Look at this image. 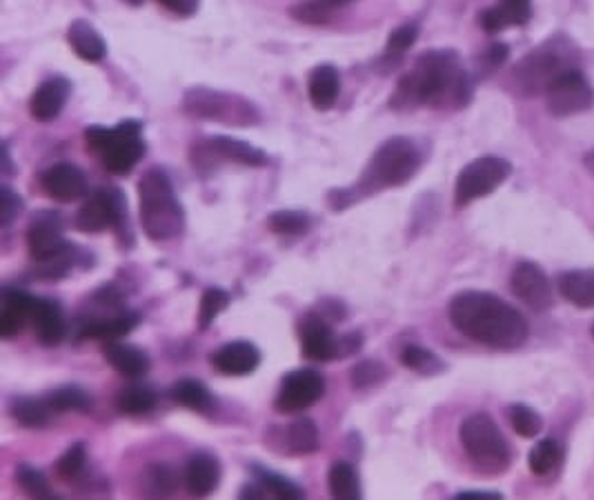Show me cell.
<instances>
[{
  "mask_svg": "<svg viewBox=\"0 0 594 500\" xmlns=\"http://www.w3.org/2000/svg\"><path fill=\"white\" fill-rule=\"evenodd\" d=\"M209 158V156H218L222 160H232L245 167H265L270 160L267 156L256 149L254 145L245 143V140H237V138H228V136H212L207 140H203V145H198V156L196 158Z\"/></svg>",
  "mask_w": 594,
  "mask_h": 500,
  "instance_id": "cell-17",
  "label": "cell"
},
{
  "mask_svg": "<svg viewBox=\"0 0 594 500\" xmlns=\"http://www.w3.org/2000/svg\"><path fill=\"white\" fill-rule=\"evenodd\" d=\"M67 43L85 63H101L107 54V45L99 30L88 21H73L67 30Z\"/></svg>",
  "mask_w": 594,
  "mask_h": 500,
  "instance_id": "cell-26",
  "label": "cell"
},
{
  "mask_svg": "<svg viewBox=\"0 0 594 500\" xmlns=\"http://www.w3.org/2000/svg\"><path fill=\"white\" fill-rule=\"evenodd\" d=\"M127 3H134V5H138V3H140V0H127Z\"/></svg>",
  "mask_w": 594,
  "mask_h": 500,
  "instance_id": "cell-51",
  "label": "cell"
},
{
  "mask_svg": "<svg viewBox=\"0 0 594 500\" xmlns=\"http://www.w3.org/2000/svg\"><path fill=\"white\" fill-rule=\"evenodd\" d=\"M457 498H466V500L486 498V500H492V498H501V493H496V491H461V493H457Z\"/></svg>",
  "mask_w": 594,
  "mask_h": 500,
  "instance_id": "cell-49",
  "label": "cell"
},
{
  "mask_svg": "<svg viewBox=\"0 0 594 500\" xmlns=\"http://www.w3.org/2000/svg\"><path fill=\"white\" fill-rule=\"evenodd\" d=\"M416 38H419V27H416L414 23H405V25L397 27V30L390 34V38H388L384 58H386V60H392V63L399 60V58L416 43Z\"/></svg>",
  "mask_w": 594,
  "mask_h": 500,
  "instance_id": "cell-44",
  "label": "cell"
},
{
  "mask_svg": "<svg viewBox=\"0 0 594 500\" xmlns=\"http://www.w3.org/2000/svg\"><path fill=\"white\" fill-rule=\"evenodd\" d=\"M546 99L550 112L559 118H566L587 112L594 103V90L579 69H572L555 82V86L546 92Z\"/></svg>",
  "mask_w": 594,
  "mask_h": 500,
  "instance_id": "cell-12",
  "label": "cell"
},
{
  "mask_svg": "<svg viewBox=\"0 0 594 500\" xmlns=\"http://www.w3.org/2000/svg\"><path fill=\"white\" fill-rule=\"evenodd\" d=\"M69 92H71L69 80H65L60 76L47 78L45 82H41L38 90L34 92V96L30 101L32 116L41 123H49V121L58 118V114L62 112V107L69 99Z\"/></svg>",
  "mask_w": 594,
  "mask_h": 500,
  "instance_id": "cell-19",
  "label": "cell"
},
{
  "mask_svg": "<svg viewBox=\"0 0 594 500\" xmlns=\"http://www.w3.org/2000/svg\"><path fill=\"white\" fill-rule=\"evenodd\" d=\"M423 164V154L412 138L395 136L386 140L373 158L367 160L358 181L345 190L330 194V205L334 209H345L356 201L381 194L392 188L410 183Z\"/></svg>",
  "mask_w": 594,
  "mask_h": 500,
  "instance_id": "cell-3",
  "label": "cell"
},
{
  "mask_svg": "<svg viewBox=\"0 0 594 500\" xmlns=\"http://www.w3.org/2000/svg\"><path fill=\"white\" fill-rule=\"evenodd\" d=\"M36 298L21 289H5L3 309H0V337L14 339L23 331L27 322H32Z\"/></svg>",
  "mask_w": 594,
  "mask_h": 500,
  "instance_id": "cell-20",
  "label": "cell"
},
{
  "mask_svg": "<svg viewBox=\"0 0 594 500\" xmlns=\"http://www.w3.org/2000/svg\"><path fill=\"white\" fill-rule=\"evenodd\" d=\"M41 185L54 201H60V203L81 201L88 194L85 174L79 170L77 164H71V162L52 164L49 170L43 172Z\"/></svg>",
  "mask_w": 594,
  "mask_h": 500,
  "instance_id": "cell-15",
  "label": "cell"
},
{
  "mask_svg": "<svg viewBox=\"0 0 594 500\" xmlns=\"http://www.w3.org/2000/svg\"><path fill=\"white\" fill-rule=\"evenodd\" d=\"M138 325V314L134 311H116L103 318H92L85 322L83 331L79 333L81 339H92V341H118Z\"/></svg>",
  "mask_w": 594,
  "mask_h": 500,
  "instance_id": "cell-24",
  "label": "cell"
},
{
  "mask_svg": "<svg viewBox=\"0 0 594 500\" xmlns=\"http://www.w3.org/2000/svg\"><path fill=\"white\" fill-rule=\"evenodd\" d=\"M470 90V76L455 52H425L399 80L392 105H466Z\"/></svg>",
  "mask_w": 594,
  "mask_h": 500,
  "instance_id": "cell-2",
  "label": "cell"
},
{
  "mask_svg": "<svg viewBox=\"0 0 594 500\" xmlns=\"http://www.w3.org/2000/svg\"><path fill=\"white\" fill-rule=\"evenodd\" d=\"M147 482H150V493L168 496L176 487V476H174V471L170 467L157 465V467L150 469V480H147Z\"/></svg>",
  "mask_w": 594,
  "mask_h": 500,
  "instance_id": "cell-46",
  "label": "cell"
},
{
  "mask_svg": "<svg viewBox=\"0 0 594 500\" xmlns=\"http://www.w3.org/2000/svg\"><path fill=\"white\" fill-rule=\"evenodd\" d=\"M220 482V465L212 454L198 452L187 461L185 467V487L192 496L203 498L216 491Z\"/></svg>",
  "mask_w": 594,
  "mask_h": 500,
  "instance_id": "cell-22",
  "label": "cell"
},
{
  "mask_svg": "<svg viewBox=\"0 0 594 500\" xmlns=\"http://www.w3.org/2000/svg\"><path fill=\"white\" fill-rule=\"evenodd\" d=\"M325 394V378L315 370L289 372L276 394V409L283 413H296L319 402Z\"/></svg>",
  "mask_w": 594,
  "mask_h": 500,
  "instance_id": "cell-11",
  "label": "cell"
},
{
  "mask_svg": "<svg viewBox=\"0 0 594 500\" xmlns=\"http://www.w3.org/2000/svg\"><path fill=\"white\" fill-rule=\"evenodd\" d=\"M254 476H256V482L263 485V489L276 498H287V500H294V498H304V489L299 485H294L292 480H287L285 476L276 474V471H270V469H263V467H254Z\"/></svg>",
  "mask_w": 594,
  "mask_h": 500,
  "instance_id": "cell-37",
  "label": "cell"
},
{
  "mask_svg": "<svg viewBox=\"0 0 594 500\" xmlns=\"http://www.w3.org/2000/svg\"><path fill=\"white\" fill-rule=\"evenodd\" d=\"M341 92V76L334 65H319L308 80V94L317 110H330Z\"/></svg>",
  "mask_w": 594,
  "mask_h": 500,
  "instance_id": "cell-27",
  "label": "cell"
},
{
  "mask_svg": "<svg viewBox=\"0 0 594 500\" xmlns=\"http://www.w3.org/2000/svg\"><path fill=\"white\" fill-rule=\"evenodd\" d=\"M157 3L176 16H194L201 8V0H157Z\"/></svg>",
  "mask_w": 594,
  "mask_h": 500,
  "instance_id": "cell-48",
  "label": "cell"
},
{
  "mask_svg": "<svg viewBox=\"0 0 594 500\" xmlns=\"http://www.w3.org/2000/svg\"><path fill=\"white\" fill-rule=\"evenodd\" d=\"M510 425L514 432L524 439H535L544 430L541 416L528 405H512L510 407Z\"/></svg>",
  "mask_w": 594,
  "mask_h": 500,
  "instance_id": "cell-39",
  "label": "cell"
},
{
  "mask_svg": "<svg viewBox=\"0 0 594 500\" xmlns=\"http://www.w3.org/2000/svg\"><path fill=\"white\" fill-rule=\"evenodd\" d=\"M23 209V201L16 192H12L10 188L3 190V209H0V220H3V227H8L16 216L19 212Z\"/></svg>",
  "mask_w": 594,
  "mask_h": 500,
  "instance_id": "cell-47",
  "label": "cell"
},
{
  "mask_svg": "<svg viewBox=\"0 0 594 500\" xmlns=\"http://www.w3.org/2000/svg\"><path fill=\"white\" fill-rule=\"evenodd\" d=\"M388 378V370L384 363L379 361H363L358 363L352 374H350V380H352V387L354 389H369V387H377L381 385L384 380Z\"/></svg>",
  "mask_w": 594,
  "mask_h": 500,
  "instance_id": "cell-42",
  "label": "cell"
},
{
  "mask_svg": "<svg viewBox=\"0 0 594 500\" xmlns=\"http://www.w3.org/2000/svg\"><path fill=\"white\" fill-rule=\"evenodd\" d=\"M354 0H312V3H306L301 8H294L292 14L296 21L310 23V25H321L330 19V14L339 8L352 5Z\"/></svg>",
  "mask_w": 594,
  "mask_h": 500,
  "instance_id": "cell-36",
  "label": "cell"
},
{
  "mask_svg": "<svg viewBox=\"0 0 594 500\" xmlns=\"http://www.w3.org/2000/svg\"><path fill=\"white\" fill-rule=\"evenodd\" d=\"M88 147L103 160L116 177L129 174L145 154L142 125L138 121H123L118 127H90L85 132Z\"/></svg>",
  "mask_w": 594,
  "mask_h": 500,
  "instance_id": "cell-7",
  "label": "cell"
},
{
  "mask_svg": "<svg viewBox=\"0 0 594 500\" xmlns=\"http://www.w3.org/2000/svg\"><path fill=\"white\" fill-rule=\"evenodd\" d=\"M401 363L412 370V372H419L423 376H434L438 372L445 370V363L430 350H423L419 345H410L401 352Z\"/></svg>",
  "mask_w": 594,
  "mask_h": 500,
  "instance_id": "cell-38",
  "label": "cell"
},
{
  "mask_svg": "<svg viewBox=\"0 0 594 500\" xmlns=\"http://www.w3.org/2000/svg\"><path fill=\"white\" fill-rule=\"evenodd\" d=\"M561 296L581 309L594 307V270H572L559 276Z\"/></svg>",
  "mask_w": 594,
  "mask_h": 500,
  "instance_id": "cell-28",
  "label": "cell"
},
{
  "mask_svg": "<svg viewBox=\"0 0 594 500\" xmlns=\"http://www.w3.org/2000/svg\"><path fill=\"white\" fill-rule=\"evenodd\" d=\"M533 16V0H501L496 8L481 14V25L486 32L496 34L507 27L526 25Z\"/></svg>",
  "mask_w": 594,
  "mask_h": 500,
  "instance_id": "cell-23",
  "label": "cell"
},
{
  "mask_svg": "<svg viewBox=\"0 0 594 500\" xmlns=\"http://www.w3.org/2000/svg\"><path fill=\"white\" fill-rule=\"evenodd\" d=\"M45 400L52 407V411H56V413H65V411H90L92 409V396L85 389L77 387V385L58 387Z\"/></svg>",
  "mask_w": 594,
  "mask_h": 500,
  "instance_id": "cell-33",
  "label": "cell"
},
{
  "mask_svg": "<svg viewBox=\"0 0 594 500\" xmlns=\"http://www.w3.org/2000/svg\"><path fill=\"white\" fill-rule=\"evenodd\" d=\"M52 407L47 405L45 398H14L12 400V416L14 419L25 425V428H43L49 421Z\"/></svg>",
  "mask_w": 594,
  "mask_h": 500,
  "instance_id": "cell-32",
  "label": "cell"
},
{
  "mask_svg": "<svg viewBox=\"0 0 594 500\" xmlns=\"http://www.w3.org/2000/svg\"><path fill=\"white\" fill-rule=\"evenodd\" d=\"M461 445L472 465L488 476L503 474L512 463V450L490 413H472L461 423Z\"/></svg>",
  "mask_w": 594,
  "mask_h": 500,
  "instance_id": "cell-6",
  "label": "cell"
},
{
  "mask_svg": "<svg viewBox=\"0 0 594 500\" xmlns=\"http://www.w3.org/2000/svg\"><path fill=\"white\" fill-rule=\"evenodd\" d=\"M285 450L296 456H308L319 450V428L310 419L294 421L285 432Z\"/></svg>",
  "mask_w": 594,
  "mask_h": 500,
  "instance_id": "cell-29",
  "label": "cell"
},
{
  "mask_svg": "<svg viewBox=\"0 0 594 500\" xmlns=\"http://www.w3.org/2000/svg\"><path fill=\"white\" fill-rule=\"evenodd\" d=\"M116 407L125 416H142L157 407V394L150 387H127L118 394Z\"/></svg>",
  "mask_w": 594,
  "mask_h": 500,
  "instance_id": "cell-34",
  "label": "cell"
},
{
  "mask_svg": "<svg viewBox=\"0 0 594 500\" xmlns=\"http://www.w3.org/2000/svg\"><path fill=\"white\" fill-rule=\"evenodd\" d=\"M512 174V164L499 156H481L466 164L457 185H455V203L457 207L470 205L479 198L496 192Z\"/></svg>",
  "mask_w": 594,
  "mask_h": 500,
  "instance_id": "cell-9",
  "label": "cell"
},
{
  "mask_svg": "<svg viewBox=\"0 0 594 500\" xmlns=\"http://www.w3.org/2000/svg\"><path fill=\"white\" fill-rule=\"evenodd\" d=\"M328 485H330V493L339 500H358L363 496L358 474L345 461L332 463V467L328 471Z\"/></svg>",
  "mask_w": 594,
  "mask_h": 500,
  "instance_id": "cell-30",
  "label": "cell"
},
{
  "mask_svg": "<svg viewBox=\"0 0 594 500\" xmlns=\"http://www.w3.org/2000/svg\"><path fill=\"white\" fill-rule=\"evenodd\" d=\"M19 485L32 498H52L54 496L47 480H45V476L38 469L30 467V465H23L19 469Z\"/></svg>",
  "mask_w": 594,
  "mask_h": 500,
  "instance_id": "cell-45",
  "label": "cell"
},
{
  "mask_svg": "<svg viewBox=\"0 0 594 500\" xmlns=\"http://www.w3.org/2000/svg\"><path fill=\"white\" fill-rule=\"evenodd\" d=\"M185 112L194 118H207L216 123H226L232 127H248L261 121L259 110L237 96V94H222L216 90H205V88H194L185 94Z\"/></svg>",
  "mask_w": 594,
  "mask_h": 500,
  "instance_id": "cell-8",
  "label": "cell"
},
{
  "mask_svg": "<svg viewBox=\"0 0 594 500\" xmlns=\"http://www.w3.org/2000/svg\"><path fill=\"white\" fill-rule=\"evenodd\" d=\"M85 463H88V450L83 443H77L71 445L56 463V474L65 480H73L79 478L85 469Z\"/></svg>",
  "mask_w": 594,
  "mask_h": 500,
  "instance_id": "cell-43",
  "label": "cell"
},
{
  "mask_svg": "<svg viewBox=\"0 0 594 500\" xmlns=\"http://www.w3.org/2000/svg\"><path fill=\"white\" fill-rule=\"evenodd\" d=\"M27 247L36 263H45L69 247L58 212H38L27 227Z\"/></svg>",
  "mask_w": 594,
  "mask_h": 500,
  "instance_id": "cell-13",
  "label": "cell"
},
{
  "mask_svg": "<svg viewBox=\"0 0 594 500\" xmlns=\"http://www.w3.org/2000/svg\"><path fill=\"white\" fill-rule=\"evenodd\" d=\"M592 337H594V327H592Z\"/></svg>",
  "mask_w": 594,
  "mask_h": 500,
  "instance_id": "cell-52",
  "label": "cell"
},
{
  "mask_svg": "<svg viewBox=\"0 0 594 500\" xmlns=\"http://www.w3.org/2000/svg\"><path fill=\"white\" fill-rule=\"evenodd\" d=\"M140 225L145 236L155 242H165L181 236L185 212L176 198L174 185L161 167L147 170L138 183Z\"/></svg>",
  "mask_w": 594,
  "mask_h": 500,
  "instance_id": "cell-4",
  "label": "cell"
},
{
  "mask_svg": "<svg viewBox=\"0 0 594 500\" xmlns=\"http://www.w3.org/2000/svg\"><path fill=\"white\" fill-rule=\"evenodd\" d=\"M450 320L475 343L492 350H518L530 337L524 314L488 292H461L450 303Z\"/></svg>",
  "mask_w": 594,
  "mask_h": 500,
  "instance_id": "cell-1",
  "label": "cell"
},
{
  "mask_svg": "<svg viewBox=\"0 0 594 500\" xmlns=\"http://www.w3.org/2000/svg\"><path fill=\"white\" fill-rule=\"evenodd\" d=\"M172 398L194 411H207L212 407V396L207 391V387L198 380H179L172 387Z\"/></svg>",
  "mask_w": 594,
  "mask_h": 500,
  "instance_id": "cell-35",
  "label": "cell"
},
{
  "mask_svg": "<svg viewBox=\"0 0 594 500\" xmlns=\"http://www.w3.org/2000/svg\"><path fill=\"white\" fill-rule=\"evenodd\" d=\"M105 361L123 376L129 378H140L147 372H150L152 363L150 356H147L142 350H138L136 345L129 343H121V341H110L103 350Z\"/></svg>",
  "mask_w": 594,
  "mask_h": 500,
  "instance_id": "cell-25",
  "label": "cell"
},
{
  "mask_svg": "<svg viewBox=\"0 0 594 500\" xmlns=\"http://www.w3.org/2000/svg\"><path fill=\"white\" fill-rule=\"evenodd\" d=\"M563 456H566L563 445L557 439H544L533 447V452L528 456V465H530L533 474L548 476L561 467Z\"/></svg>",
  "mask_w": 594,
  "mask_h": 500,
  "instance_id": "cell-31",
  "label": "cell"
},
{
  "mask_svg": "<svg viewBox=\"0 0 594 500\" xmlns=\"http://www.w3.org/2000/svg\"><path fill=\"white\" fill-rule=\"evenodd\" d=\"M212 365L226 376H248L261 365V352L250 341H235L212 354Z\"/></svg>",
  "mask_w": 594,
  "mask_h": 500,
  "instance_id": "cell-18",
  "label": "cell"
},
{
  "mask_svg": "<svg viewBox=\"0 0 594 500\" xmlns=\"http://www.w3.org/2000/svg\"><path fill=\"white\" fill-rule=\"evenodd\" d=\"M267 225L278 236H299L310 229L312 220L306 212H274Z\"/></svg>",
  "mask_w": 594,
  "mask_h": 500,
  "instance_id": "cell-40",
  "label": "cell"
},
{
  "mask_svg": "<svg viewBox=\"0 0 594 500\" xmlns=\"http://www.w3.org/2000/svg\"><path fill=\"white\" fill-rule=\"evenodd\" d=\"M127 220V205L118 190H99L77 214V227L85 234L121 229Z\"/></svg>",
  "mask_w": 594,
  "mask_h": 500,
  "instance_id": "cell-10",
  "label": "cell"
},
{
  "mask_svg": "<svg viewBox=\"0 0 594 500\" xmlns=\"http://www.w3.org/2000/svg\"><path fill=\"white\" fill-rule=\"evenodd\" d=\"M301 343L310 361L328 363L332 359H339L341 339H336V333L332 331L330 322L319 314L306 316L301 325Z\"/></svg>",
  "mask_w": 594,
  "mask_h": 500,
  "instance_id": "cell-16",
  "label": "cell"
},
{
  "mask_svg": "<svg viewBox=\"0 0 594 500\" xmlns=\"http://www.w3.org/2000/svg\"><path fill=\"white\" fill-rule=\"evenodd\" d=\"M510 287H512L514 296L524 305H528L530 309L544 311V309L552 307V300H555L552 283L546 276V272L535 263H528V261L518 263L512 270Z\"/></svg>",
  "mask_w": 594,
  "mask_h": 500,
  "instance_id": "cell-14",
  "label": "cell"
},
{
  "mask_svg": "<svg viewBox=\"0 0 594 500\" xmlns=\"http://www.w3.org/2000/svg\"><path fill=\"white\" fill-rule=\"evenodd\" d=\"M583 162L587 167V172L594 177V149H590L585 156H583Z\"/></svg>",
  "mask_w": 594,
  "mask_h": 500,
  "instance_id": "cell-50",
  "label": "cell"
},
{
  "mask_svg": "<svg viewBox=\"0 0 594 500\" xmlns=\"http://www.w3.org/2000/svg\"><path fill=\"white\" fill-rule=\"evenodd\" d=\"M32 325L36 331V339L47 348H54L65 339V318L56 300L36 298L34 311H32Z\"/></svg>",
  "mask_w": 594,
  "mask_h": 500,
  "instance_id": "cell-21",
  "label": "cell"
},
{
  "mask_svg": "<svg viewBox=\"0 0 594 500\" xmlns=\"http://www.w3.org/2000/svg\"><path fill=\"white\" fill-rule=\"evenodd\" d=\"M579 54L574 45L563 38L555 36L546 41L541 47L533 49L522 63L514 69V78L518 82V88L526 94H546L555 82L572 71L579 69Z\"/></svg>",
  "mask_w": 594,
  "mask_h": 500,
  "instance_id": "cell-5",
  "label": "cell"
},
{
  "mask_svg": "<svg viewBox=\"0 0 594 500\" xmlns=\"http://www.w3.org/2000/svg\"><path fill=\"white\" fill-rule=\"evenodd\" d=\"M228 305H230L228 292H222L218 287L205 289L201 298V309H198V327L207 329L220 316V311L228 309Z\"/></svg>",
  "mask_w": 594,
  "mask_h": 500,
  "instance_id": "cell-41",
  "label": "cell"
}]
</instances>
